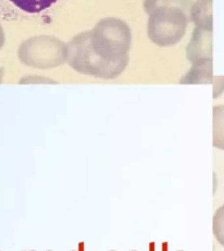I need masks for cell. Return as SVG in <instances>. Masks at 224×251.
Wrapping results in <instances>:
<instances>
[{
  "instance_id": "ba28073f",
  "label": "cell",
  "mask_w": 224,
  "mask_h": 251,
  "mask_svg": "<svg viewBox=\"0 0 224 251\" xmlns=\"http://www.w3.org/2000/svg\"><path fill=\"white\" fill-rule=\"evenodd\" d=\"M212 147L224 151V106L216 105L212 109Z\"/></svg>"
},
{
  "instance_id": "4fadbf2b",
  "label": "cell",
  "mask_w": 224,
  "mask_h": 251,
  "mask_svg": "<svg viewBox=\"0 0 224 251\" xmlns=\"http://www.w3.org/2000/svg\"><path fill=\"white\" fill-rule=\"evenodd\" d=\"M212 85H214V89H212V98L216 100L219 98L222 94L224 93V76H214L212 78Z\"/></svg>"
},
{
  "instance_id": "277c9868",
  "label": "cell",
  "mask_w": 224,
  "mask_h": 251,
  "mask_svg": "<svg viewBox=\"0 0 224 251\" xmlns=\"http://www.w3.org/2000/svg\"><path fill=\"white\" fill-rule=\"evenodd\" d=\"M189 23V15L180 8H156L148 15L147 37L159 47L174 46L184 38Z\"/></svg>"
},
{
  "instance_id": "6da1fadb",
  "label": "cell",
  "mask_w": 224,
  "mask_h": 251,
  "mask_svg": "<svg viewBox=\"0 0 224 251\" xmlns=\"http://www.w3.org/2000/svg\"><path fill=\"white\" fill-rule=\"evenodd\" d=\"M129 58L108 62L100 58L90 43V30L80 31L67 42V64L80 75L102 80L119 77L129 66Z\"/></svg>"
},
{
  "instance_id": "7a4b0ae2",
  "label": "cell",
  "mask_w": 224,
  "mask_h": 251,
  "mask_svg": "<svg viewBox=\"0 0 224 251\" xmlns=\"http://www.w3.org/2000/svg\"><path fill=\"white\" fill-rule=\"evenodd\" d=\"M133 33L129 24L118 17H104L90 30V43L94 52L108 62L129 58Z\"/></svg>"
},
{
  "instance_id": "3957f363",
  "label": "cell",
  "mask_w": 224,
  "mask_h": 251,
  "mask_svg": "<svg viewBox=\"0 0 224 251\" xmlns=\"http://www.w3.org/2000/svg\"><path fill=\"white\" fill-rule=\"evenodd\" d=\"M17 59L35 70H53L67 63V42L54 35H33L20 43Z\"/></svg>"
},
{
  "instance_id": "8fae6325",
  "label": "cell",
  "mask_w": 224,
  "mask_h": 251,
  "mask_svg": "<svg viewBox=\"0 0 224 251\" xmlns=\"http://www.w3.org/2000/svg\"><path fill=\"white\" fill-rule=\"evenodd\" d=\"M212 233L216 241L224 247V204L220 205L212 217Z\"/></svg>"
},
{
  "instance_id": "7c38bea8",
  "label": "cell",
  "mask_w": 224,
  "mask_h": 251,
  "mask_svg": "<svg viewBox=\"0 0 224 251\" xmlns=\"http://www.w3.org/2000/svg\"><path fill=\"white\" fill-rule=\"evenodd\" d=\"M19 84L21 85H27V84H58L56 80L42 75H25L19 80Z\"/></svg>"
},
{
  "instance_id": "9a60e30c",
  "label": "cell",
  "mask_w": 224,
  "mask_h": 251,
  "mask_svg": "<svg viewBox=\"0 0 224 251\" xmlns=\"http://www.w3.org/2000/svg\"><path fill=\"white\" fill-rule=\"evenodd\" d=\"M4 74H5V71H4L3 67H0V84H1V82H3Z\"/></svg>"
},
{
  "instance_id": "52a82bcc",
  "label": "cell",
  "mask_w": 224,
  "mask_h": 251,
  "mask_svg": "<svg viewBox=\"0 0 224 251\" xmlns=\"http://www.w3.org/2000/svg\"><path fill=\"white\" fill-rule=\"evenodd\" d=\"M212 78V60H200L192 64L190 70L181 77L180 84H210Z\"/></svg>"
},
{
  "instance_id": "5b68a950",
  "label": "cell",
  "mask_w": 224,
  "mask_h": 251,
  "mask_svg": "<svg viewBox=\"0 0 224 251\" xmlns=\"http://www.w3.org/2000/svg\"><path fill=\"white\" fill-rule=\"evenodd\" d=\"M185 52L192 64L200 60H212V30L194 26Z\"/></svg>"
},
{
  "instance_id": "5bb4252c",
  "label": "cell",
  "mask_w": 224,
  "mask_h": 251,
  "mask_svg": "<svg viewBox=\"0 0 224 251\" xmlns=\"http://www.w3.org/2000/svg\"><path fill=\"white\" fill-rule=\"evenodd\" d=\"M4 43H5V33H4V29L0 24V50L3 49Z\"/></svg>"
},
{
  "instance_id": "9c48e42d",
  "label": "cell",
  "mask_w": 224,
  "mask_h": 251,
  "mask_svg": "<svg viewBox=\"0 0 224 251\" xmlns=\"http://www.w3.org/2000/svg\"><path fill=\"white\" fill-rule=\"evenodd\" d=\"M7 1L25 13H39L53 7L59 0H7Z\"/></svg>"
},
{
  "instance_id": "8992f818",
  "label": "cell",
  "mask_w": 224,
  "mask_h": 251,
  "mask_svg": "<svg viewBox=\"0 0 224 251\" xmlns=\"http://www.w3.org/2000/svg\"><path fill=\"white\" fill-rule=\"evenodd\" d=\"M189 21L194 24L196 27L212 30V0H196L193 1Z\"/></svg>"
},
{
  "instance_id": "30bf717a",
  "label": "cell",
  "mask_w": 224,
  "mask_h": 251,
  "mask_svg": "<svg viewBox=\"0 0 224 251\" xmlns=\"http://www.w3.org/2000/svg\"><path fill=\"white\" fill-rule=\"evenodd\" d=\"M193 1L192 0H144L143 1V9L147 15H149L151 12L155 11L156 8L160 7H176L180 8L185 13L190 12Z\"/></svg>"
}]
</instances>
